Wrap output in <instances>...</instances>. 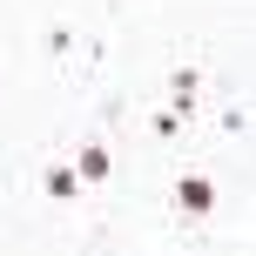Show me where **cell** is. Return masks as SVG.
Wrapping results in <instances>:
<instances>
[{
    "label": "cell",
    "instance_id": "3957f363",
    "mask_svg": "<svg viewBox=\"0 0 256 256\" xmlns=\"http://www.w3.org/2000/svg\"><path fill=\"white\" fill-rule=\"evenodd\" d=\"M40 189H48V202H74V196H81V176H74V162H54L48 176H40Z\"/></svg>",
    "mask_w": 256,
    "mask_h": 256
},
{
    "label": "cell",
    "instance_id": "6da1fadb",
    "mask_svg": "<svg viewBox=\"0 0 256 256\" xmlns=\"http://www.w3.org/2000/svg\"><path fill=\"white\" fill-rule=\"evenodd\" d=\"M176 209L209 216V209H216V182H209V176H176Z\"/></svg>",
    "mask_w": 256,
    "mask_h": 256
},
{
    "label": "cell",
    "instance_id": "5b68a950",
    "mask_svg": "<svg viewBox=\"0 0 256 256\" xmlns=\"http://www.w3.org/2000/svg\"><path fill=\"white\" fill-rule=\"evenodd\" d=\"M182 122H189V115H176V108H168V115H155V135L176 142V135H182Z\"/></svg>",
    "mask_w": 256,
    "mask_h": 256
},
{
    "label": "cell",
    "instance_id": "7a4b0ae2",
    "mask_svg": "<svg viewBox=\"0 0 256 256\" xmlns=\"http://www.w3.org/2000/svg\"><path fill=\"white\" fill-rule=\"evenodd\" d=\"M108 168H115L108 142H81V148H74V176L81 182H108Z\"/></svg>",
    "mask_w": 256,
    "mask_h": 256
},
{
    "label": "cell",
    "instance_id": "277c9868",
    "mask_svg": "<svg viewBox=\"0 0 256 256\" xmlns=\"http://www.w3.org/2000/svg\"><path fill=\"white\" fill-rule=\"evenodd\" d=\"M196 88H202V74H196V68H176V74H168V108L189 115V108H196Z\"/></svg>",
    "mask_w": 256,
    "mask_h": 256
}]
</instances>
